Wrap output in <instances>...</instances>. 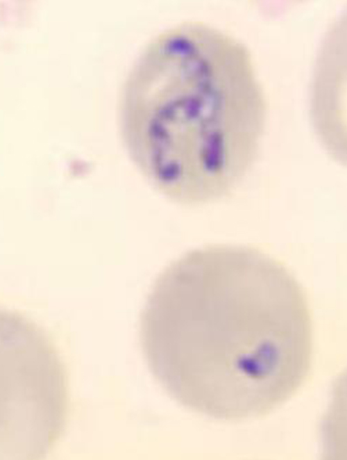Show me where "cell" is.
Listing matches in <instances>:
<instances>
[{
	"instance_id": "obj_1",
	"label": "cell",
	"mask_w": 347,
	"mask_h": 460,
	"mask_svg": "<svg viewBox=\"0 0 347 460\" xmlns=\"http://www.w3.org/2000/svg\"><path fill=\"white\" fill-rule=\"evenodd\" d=\"M148 367L183 406L226 421L263 417L302 386L313 356L305 291L251 245L190 249L157 276L139 318Z\"/></svg>"
},
{
	"instance_id": "obj_2",
	"label": "cell",
	"mask_w": 347,
	"mask_h": 460,
	"mask_svg": "<svg viewBox=\"0 0 347 460\" xmlns=\"http://www.w3.org/2000/svg\"><path fill=\"white\" fill-rule=\"evenodd\" d=\"M138 155L171 202L229 197L257 161L267 101L252 54L202 21H184L147 49L135 79Z\"/></svg>"
},
{
	"instance_id": "obj_3",
	"label": "cell",
	"mask_w": 347,
	"mask_h": 460,
	"mask_svg": "<svg viewBox=\"0 0 347 460\" xmlns=\"http://www.w3.org/2000/svg\"><path fill=\"white\" fill-rule=\"evenodd\" d=\"M66 370L46 335L18 313L1 318V457H44L65 429Z\"/></svg>"
},
{
	"instance_id": "obj_4",
	"label": "cell",
	"mask_w": 347,
	"mask_h": 460,
	"mask_svg": "<svg viewBox=\"0 0 347 460\" xmlns=\"http://www.w3.org/2000/svg\"><path fill=\"white\" fill-rule=\"evenodd\" d=\"M309 116L321 147L347 167V6L320 42L310 83Z\"/></svg>"
},
{
	"instance_id": "obj_5",
	"label": "cell",
	"mask_w": 347,
	"mask_h": 460,
	"mask_svg": "<svg viewBox=\"0 0 347 460\" xmlns=\"http://www.w3.org/2000/svg\"><path fill=\"white\" fill-rule=\"evenodd\" d=\"M320 436L323 459L347 460V368L333 382Z\"/></svg>"
}]
</instances>
